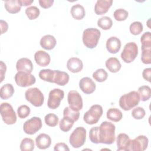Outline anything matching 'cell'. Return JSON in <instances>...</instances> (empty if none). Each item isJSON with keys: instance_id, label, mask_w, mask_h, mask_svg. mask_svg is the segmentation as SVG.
<instances>
[{"instance_id": "1", "label": "cell", "mask_w": 151, "mask_h": 151, "mask_svg": "<svg viewBox=\"0 0 151 151\" xmlns=\"http://www.w3.org/2000/svg\"><path fill=\"white\" fill-rule=\"evenodd\" d=\"M115 129L116 126L113 123L104 121L99 127H93L90 130L89 139L95 144L111 145L115 141Z\"/></svg>"}, {"instance_id": "2", "label": "cell", "mask_w": 151, "mask_h": 151, "mask_svg": "<svg viewBox=\"0 0 151 151\" xmlns=\"http://www.w3.org/2000/svg\"><path fill=\"white\" fill-rule=\"evenodd\" d=\"M140 96L136 91H132L122 96L119 99L120 107L125 111H128L137 106L140 102Z\"/></svg>"}, {"instance_id": "3", "label": "cell", "mask_w": 151, "mask_h": 151, "mask_svg": "<svg viewBox=\"0 0 151 151\" xmlns=\"http://www.w3.org/2000/svg\"><path fill=\"white\" fill-rule=\"evenodd\" d=\"M100 35V31L97 28H88L84 29L83 33L84 45L90 49L95 48L98 44Z\"/></svg>"}, {"instance_id": "4", "label": "cell", "mask_w": 151, "mask_h": 151, "mask_svg": "<svg viewBox=\"0 0 151 151\" xmlns=\"http://www.w3.org/2000/svg\"><path fill=\"white\" fill-rule=\"evenodd\" d=\"M86 140V130L83 127H77L70 134L69 142L74 148H79L84 145Z\"/></svg>"}, {"instance_id": "5", "label": "cell", "mask_w": 151, "mask_h": 151, "mask_svg": "<svg viewBox=\"0 0 151 151\" xmlns=\"http://www.w3.org/2000/svg\"><path fill=\"white\" fill-rule=\"evenodd\" d=\"M103 112V108L100 105L94 104L84 113L83 120L88 124H94L99 121Z\"/></svg>"}, {"instance_id": "6", "label": "cell", "mask_w": 151, "mask_h": 151, "mask_svg": "<svg viewBox=\"0 0 151 151\" xmlns=\"http://www.w3.org/2000/svg\"><path fill=\"white\" fill-rule=\"evenodd\" d=\"M0 113L4 122L8 125L17 122V115L12 106L8 103H2L0 106Z\"/></svg>"}, {"instance_id": "7", "label": "cell", "mask_w": 151, "mask_h": 151, "mask_svg": "<svg viewBox=\"0 0 151 151\" xmlns=\"http://www.w3.org/2000/svg\"><path fill=\"white\" fill-rule=\"evenodd\" d=\"M25 97L28 101L35 107H40L44 103V95L41 91L37 87H32L27 90L25 93Z\"/></svg>"}, {"instance_id": "8", "label": "cell", "mask_w": 151, "mask_h": 151, "mask_svg": "<svg viewBox=\"0 0 151 151\" xmlns=\"http://www.w3.org/2000/svg\"><path fill=\"white\" fill-rule=\"evenodd\" d=\"M138 55V47L134 42L127 43L121 53V58L126 63L133 61Z\"/></svg>"}, {"instance_id": "9", "label": "cell", "mask_w": 151, "mask_h": 151, "mask_svg": "<svg viewBox=\"0 0 151 151\" xmlns=\"http://www.w3.org/2000/svg\"><path fill=\"white\" fill-rule=\"evenodd\" d=\"M64 97V92L60 88L51 90L48 95L47 106L51 109H56L59 107L61 100Z\"/></svg>"}, {"instance_id": "10", "label": "cell", "mask_w": 151, "mask_h": 151, "mask_svg": "<svg viewBox=\"0 0 151 151\" xmlns=\"http://www.w3.org/2000/svg\"><path fill=\"white\" fill-rule=\"evenodd\" d=\"M14 80L16 84L22 87L31 86L36 81L34 76L24 71H18L14 76Z\"/></svg>"}, {"instance_id": "11", "label": "cell", "mask_w": 151, "mask_h": 151, "mask_svg": "<svg viewBox=\"0 0 151 151\" xmlns=\"http://www.w3.org/2000/svg\"><path fill=\"white\" fill-rule=\"evenodd\" d=\"M148 138L145 135H140L130 140L127 151H143L148 146Z\"/></svg>"}, {"instance_id": "12", "label": "cell", "mask_w": 151, "mask_h": 151, "mask_svg": "<svg viewBox=\"0 0 151 151\" xmlns=\"http://www.w3.org/2000/svg\"><path fill=\"white\" fill-rule=\"evenodd\" d=\"M42 123L41 119L38 117H32L27 120L23 125L24 132L28 134L36 133L42 127Z\"/></svg>"}, {"instance_id": "13", "label": "cell", "mask_w": 151, "mask_h": 151, "mask_svg": "<svg viewBox=\"0 0 151 151\" xmlns=\"http://www.w3.org/2000/svg\"><path fill=\"white\" fill-rule=\"evenodd\" d=\"M69 107L74 111H80L83 106V99L80 93L76 90H70L67 95Z\"/></svg>"}, {"instance_id": "14", "label": "cell", "mask_w": 151, "mask_h": 151, "mask_svg": "<svg viewBox=\"0 0 151 151\" xmlns=\"http://www.w3.org/2000/svg\"><path fill=\"white\" fill-rule=\"evenodd\" d=\"M79 87L84 93L90 94L95 91L96 85L91 78L86 77L80 80Z\"/></svg>"}, {"instance_id": "15", "label": "cell", "mask_w": 151, "mask_h": 151, "mask_svg": "<svg viewBox=\"0 0 151 151\" xmlns=\"http://www.w3.org/2000/svg\"><path fill=\"white\" fill-rule=\"evenodd\" d=\"M34 60L38 65L46 67L51 61V57L48 52L42 50H38L34 54Z\"/></svg>"}, {"instance_id": "16", "label": "cell", "mask_w": 151, "mask_h": 151, "mask_svg": "<svg viewBox=\"0 0 151 151\" xmlns=\"http://www.w3.org/2000/svg\"><path fill=\"white\" fill-rule=\"evenodd\" d=\"M16 69L18 71L31 73L33 70V64L29 58H21L16 63Z\"/></svg>"}, {"instance_id": "17", "label": "cell", "mask_w": 151, "mask_h": 151, "mask_svg": "<svg viewBox=\"0 0 151 151\" xmlns=\"http://www.w3.org/2000/svg\"><path fill=\"white\" fill-rule=\"evenodd\" d=\"M113 4L112 0H98L94 5V12L100 15L106 14Z\"/></svg>"}, {"instance_id": "18", "label": "cell", "mask_w": 151, "mask_h": 151, "mask_svg": "<svg viewBox=\"0 0 151 151\" xmlns=\"http://www.w3.org/2000/svg\"><path fill=\"white\" fill-rule=\"evenodd\" d=\"M106 47L109 52L116 54L121 48V41L120 39L116 37H110L106 41Z\"/></svg>"}, {"instance_id": "19", "label": "cell", "mask_w": 151, "mask_h": 151, "mask_svg": "<svg viewBox=\"0 0 151 151\" xmlns=\"http://www.w3.org/2000/svg\"><path fill=\"white\" fill-rule=\"evenodd\" d=\"M67 67L68 70L74 73L81 71L83 68L82 61L77 57H71L67 62Z\"/></svg>"}, {"instance_id": "20", "label": "cell", "mask_w": 151, "mask_h": 151, "mask_svg": "<svg viewBox=\"0 0 151 151\" xmlns=\"http://www.w3.org/2000/svg\"><path fill=\"white\" fill-rule=\"evenodd\" d=\"M35 144L40 149H46L48 148L51 144V139L50 136L46 133H41L35 138Z\"/></svg>"}, {"instance_id": "21", "label": "cell", "mask_w": 151, "mask_h": 151, "mask_svg": "<svg viewBox=\"0 0 151 151\" xmlns=\"http://www.w3.org/2000/svg\"><path fill=\"white\" fill-rule=\"evenodd\" d=\"M70 76L66 72L60 70H54L53 77V83L59 86H64L68 83Z\"/></svg>"}, {"instance_id": "22", "label": "cell", "mask_w": 151, "mask_h": 151, "mask_svg": "<svg viewBox=\"0 0 151 151\" xmlns=\"http://www.w3.org/2000/svg\"><path fill=\"white\" fill-rule=\"evenodd\" d=\"M40 44L42 48L46 50H51L56 45V39L52 35H45L41 38Z\"/></svg>"}, {"instance_id": "23", "label": "cell", "mask_w": 151, "mask_h": 151, "mask_svg": "<svg viewBox=\"0 0 151 151\" xmlns=\"http://www.w3.org/2000/svg\"><path fill=\"white\" fill-rule=\"evenodd\" d=\"M130 139L129 136L126 133H120L117 136L116 143L117 146V150H125L129 146Z\"/></svg>"}, {"instance_id": "24", "label": "cell", "mask_w": 151, "mask_h": 151, "mask_svg": "<svg viewBox=\"0 0 151 151\" xmlns=\"http://www.w3.org/2000/svg\"><path fill=\"white\" fill-rule=\"evenodd\" d=\"M5 8L10 14H16L21 11V5L19 0H8L5 1Z\"/></svg>"}, {"instance_id": "25", "label": "cell", "mask_w": 151, "mask_h": 151, "mask_svg": "<svg viewBox=\"0 0 151 151\" xmlns=\"http://www.w3.org/2000/svg\"><path fill=\"white\" fill-rule=\"evenodd\" d=\"M106 67L111 73L118 72L122 67L121 63L116 57H110L106 61Z\"/></svg>"}, {"instance_id": "26", "label": "cell", "mask_w": 151, "mask_h": 151, "mask_svg": "<svg viewBox=\"0 0 151 151\" xmlns=\"http://www.w3.org/2000/svg\"><path fill=\"white\" fill-rule=\"evenodd\" d=\"M70 12L73 18L77 20L82 19L86 15L84 8L80 4H77L72 6Z\"/></svg>"}, {"instance_id": "27", "label": "cell", "mask_w": 151, "mask_h": 151, "mask_svg": "<svg viewBox=\"0 0 151 151\" xmlns=\"http://www.w3.org/2000/svg\"><path fill=\"white\" fill-rule=\"evenodd\" d=\"M14 93V88L11 84L7 83L3 85L0 90V97L2 100H7L11 97Z\"/></svg>"}, {"instance_id": "28", "label": "cell", "mask_w": 151, "mask_h": 151, "mask_svg": "<svg viewBox=\"0 0 151 151\" xmlns=\"http://www.w3.org/2000/svg\"><path fill=\"white\" fill-rule=\"evenodd\" d=\"M107 118L114 122H118L123 117L122 112L117 108L109 109L106 113Z\"/></svg>"}, {"instance_id": "29", "label": "cell", "mask_w": 151, "mask_h": 151, "mask_svg": "<svg viewBox=\"0 0 151 151\" xmlns=\"http://www.w3.org/2000/svg\"><path fill=\"white\" fill-rule=\"evenodd\" d=\"M137 93L139 94L140 99L143 101H145L150 98L151 88L148 86H142L139 87Z\"/></svg>"}, {"instance_id": "30", "label": "cell", "mask_w": 151, "mask_h": 151, "mask_svg": "<svg viewBox=\"0 0 151 151\" xmlns=\"http://www.w3.org/2000/svg\"><path fill=\"white\" fill-rule=\"evenodd\" d=\"M74 121L69 117L64 116L59 123L60 129L64 132H68L74 124Z\"/></svg>"}, {"instance_id": "31", "label": "cell", "mask_w": 151, "mask_h": 151, "mask_svg": "<svg viewBox=\"0 0 151 151\" xmlns=\"http://www.w3.org/2000/svg\"><path fill=\"white\" fill-rule=\"evenodd\" d=\"M54 74V70H52L51 69H43L40 70L38 76L41 80L53 83Z\"/></svg>"}, {"instance_id": "32", "label": "cell", "mask_w": 151, "mask_h": 151, "mask_svg": "<svg viewBox=\"0 0 151 151\" xmlns=\"http://www.w3.org/2000/svg\"><path fill=\"white\" fill-rule=\"evenodd\" d=\"M97 25L104 30H107L111 28L113 25L111 19L107 16H104L99 18L97 21Z\"/></svg>"}, {"instance_id": "33", "label": "cell", "mask_w": 151, "mask_h": 151, "mask_svg": "<svg viewBox=\"0 0 151 151\" xmlns=\"http://www.w3.org/2000/svg\"><path fill=\"white\" fill-rule=\"evenodd\" d=\"M34 140L28 137L23 139L20 143V149L21 151H32L34 149Z\"/></svg>"}, {"instance_id": "34", "label": "cell", "mask_w": 151, "mask_h": 151, "mask_svg": "<svg viewBox=\"0 0 151 151\" xmlns=\"http://www.w3.org/2000/svg\"><path fill=\"white\" fill-rule=\"evenodd\" d=\"M93 77L96 81L101 83L107 80L108 77V74L104 69L99 68L93 73Z\"/></svg>"}, {"instance_id": "35", "label": "cell", "mask_w": 151, "mask_h": 151, "mask_svg": "<svg viewBox=\"0 0 151 151\" xmlns=\"http://www.w3.org/2000/svg\"><path fill=\"white\" fill-rule=\"evenodd\" d=\"M141 61L145 64L151 63V47H141Z\"/></svg>"}, {"instance_id": "36", "label": "cell", "mask_w": 151, "mask_h": 151, "mask_svg": "<svg viewBox=\"0 0 151 151\" xmlns=\"http://www.w3.org/2000/svg\"><path fill=\"white\" fill-rule=\"evenodd\" d=\"M25 14L30 20H33L38 18L40 15V9L35 6H31L25 9Z\"/></svg>"}, {"instance_id": "37", "label": "cell", "mask_w": 151, "mask_h": 151, "mask_svg": "<svg viewBox=\"0 0 151 151\" xmlns=\"http://www.w3.org/2000/svg\"><path fill=\"white\" fill-rule=\"evenodd\" d=\"M58 117L54 113H48L44 117L45 124L50 127L56 126L58 123Z\"/></svg>"}, {"instance_id": "38", "label": "cell", "mask_w": 151, "mask_h": 151, "mask_svg": "<svg viewBox=\"0 0 151 151\" xmlns=\"http://www.w3.org/2000/svg\"><path fill=\"white\" fill-rule=\"evenodd\" d=\"M63 116L69 117L74 122H76L78 120L80 117L79 111H74L70 107H66L63 110Z\"/></svg>"}, {"instance_id": "39", "label": "cell", "mask_w": 151, "mask_h": 151, "mask_svg": "<svg viewBox=\"0 0 151 151\" xmlns=\"http://www.w3.org/2000/svg\"><path fill=\"white\" fill-rule=\"evenodd\" d=\"M113 15L114 19L116 21H124L128 17L129 12L124 9L119 8L114 11Z\"/></svg>"}, {"instance_id": "40", "label": "cell", "mask_w": 151, "mask_h": 151, "mask_svg": "<svg viewBox=\"0 0 151 151\" xmlns=\"http://www.w3.org/2000/svg\"><path fill=\"white\" fill-rule=\"evenodd\" d=\"M130 32L134 35L140 34L143 29L142 24L139 21H134L132 22L129 27Z\"/></svg>"}, {"instance_id": "41", "label": "cell", "mask_w": 151, "mask_h": 151, "mask_svg": "<svg viewBox=\"0 0 151 151\" xmlns=\"http://www.w3.org/2000/svg\"><path fill=\"white\" fill-rule=\"evenodd\" d=\"M30 108L27 105H21L17 109L18 116L21 119H25L29 115Z\"/></svg>"}, {"instance_id": "42", "label": "cell", "mask_w": 151, "mask_h": 151, "mask_svg": "<svg viewBox=\"0 0 151 151\" xmlns=\"http://www.w3.org/2000/svg\"><path fill=\"white\" fill-rule=\"evenodd\" d=\"M146 114L145 110L142 107H136L132 110V117L137 120L143 119Z\"/></svg>"}, {"instance_id": "43", "label": "cell", "mask_w": 151, "mask_h": 151, "mask_svg": "<svg viewBox=\"0 0 151 151\" xmlns=\"http://www.w3.org/2000/svg\"><path fill=\"white\" fill-rule=\"evenodd\" d=\"M142 47H151V35L149 31L143 33L140 37Z\"/></svg>"}, {"instance_id": "44", "label": "cell", "mask_w": 151, "mask_h": 151, "mask_svg": "<svg viewBox=\"0 0 151 151\" xmlns=\"http://www.w3.org/2000/svg\"><path fill=\"white\" fill-rule=\"evenodd\" d=\"M54 150L55 151H69L70 149L68 147L67 145L65 143H58L55 145L54 147Z\"/></svg>"}, {"instance_id": "45", "label": "cell", "mask_w": 151, "mask_h": 151, "mask_svg": "<svg viewBox=\"0 0 151 151\" xmlns=\"http://www.w3.org/2000/svg\"><path fill=\"white\" fill-rule=\"evenodd\" d=\"M38 2L42 8L46 9L51 7L54 1V0H39Z\"/></svg>"}, {"instance_id": "46", "label": "cell", "mask_w": 151, "mask_h": 151, "mask_svg": "<svg viewBox=\"0 0 151 151\" xmlns=\"http://www.w3.org/2000/svg\"><path fill=\"white\" fill-rule=\"evenodd\" d=\"M150 76H151V68H146L143 70L142 72V76L145 80L150 82Z\"/></svg>"}, {"instance_id": "47", "label": "cell", "mask_w": 151, "mask_h": 151, "mask_svg": "<svg viewBox=\"0 0 151 151\" xmlns=\"http://www.w3.org/2000/svg\"><path fill=\"white\" fill-rule=\"evenodd\" d=\"M0 67H1V71H0L1 82H2L4 80V78L5 77V72L6 70V64L2 61H1Z\"/></svg>"}, {"instance_id": "48", "label": "cell", "mask_w": 151, "mask_h": 151, "mask_svg": "<svg viewBox=\"0 0 151 151\" xmlns=\"http://www.w3.org/2000/svg\"><path fill=\"white\" fill-rule=\"evenodd\" d=\"M0 22H1V34H2L4 32H6V31L8 30V24L6 21L2 19H1Z\"/></svg>"}, {"instance_id": "49", "label": "cell", "mask_w": 151, "mask_h": 151, "mask_svg": "<svg viewBox=\"0 0 151 151\" xmlns=\"http://www.w3.org/2000/svg\"><path fill=\"white\" fill-rule=\"evenodd\" d=\"M33 0H19V2L21 6H28L33 3Z\"/></svg>"}]
</instances>
